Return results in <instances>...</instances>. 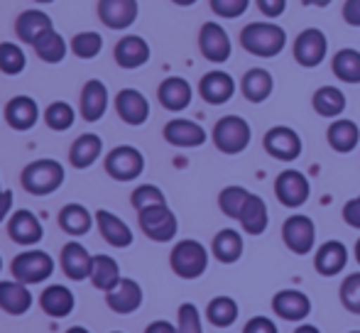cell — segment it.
<instances>
[{
	"label": "cell",
	"mask_w": 360,
	"mask_h": 333,
	"mask_svg": "<svg viewBox=\"0 0 360 333\" xmlns=\"http://www.w3.org/2000/svg\"><path fill=\"white\" fill-rule=\"evenodd\" d=\"M32 306V294L22 282H0V309L5 314L22 316Z\"/></svg>",
	"instance_id": "obj_27"
},
{
	"label": "cell",
	"mask_w": 360,
	"mask_h": 333,
	"mask_svg": "<svg viewBox=\"0 0 360 333\" xmlns=\"http://www.w3.org/2000/svg\"><path fill=\"white\" fill-rule=\"evenodd\" d=\"M169 265L176 277L181 280H199L206 270H209V250L194 238L179 240L172 248Z\"/></svg>",
	"instance_id": "obj_3"
},
{
	"label": "cell",
	"mask_w": 360,
	"mask_h": 333,
	"mask_svg": "<svg viewBox=\"0 0 360 333\" xmlns=\"http://www.w3.org/2000/svg\"><path fill=\"white\" fill-rule=\"evenodd\" d=\"M39 118V108L30 96H15L5 108V120L13 130H30Z\"/></svg>",
	"instance_id": "obj_32"
},
{
	"label": "cell",
	"mask_w": 360,
	"mask_h": 333,
	"mask_svg": "<svg viewBox=\"0 0 360 333\" xmlns=\"http://www.w3.org/2000/svg\"><path fill=\"white\" fill-rule=\"evenodd\" d=\"M91 260H94V257L89 255V250H86L81 243H67V245H64L62 267H64V272H67L69 280H74V282L89 280Z\"/></svg>",
	"instance_id": "obj_33"
},
{
	"label": "cell",
	"mask_w": 360,
	"mask_h": 333,
	"mask_svg": "<svg viewBox=\"0 0 360 333\" xmlns=\"http://www.w3.org/2000/svg\"><path fill=\"white\" fill-rule=\"evenodd\" d=\"M211 3V10H214V15L223 20H236L240 18V15L248 13V8H250V0H209Z\"/></svg>",
	"instance_id": "obj_48"
},
{
	"label": "cell",
	"mask_w": 360,
	"mask_h": 333,
	"mask_svg": "<svg viewBox=\"0 0 360 333\" xmlns=\"http://www.w3.org/2000/svg\"><path fill=\"white\" fill-rule=\"evenodd\" d=\"M115 110L128 125H143L150 118V100L138 89H123L115 96Z\"/></svg>",
	"instance_id": "obj_18"
},
{
	"label": "cell",
	"mask_w": 360,
	"mask_h": 333,
	"mask_svg": "<svg viewBox=\"0 0 360 333\" xmlns=\"http://www.w3.org/2000/svg\"><path fill=\"white\" fill-rule=\"evenodd\" d=\"M272 311L282 321L289 324H302L311 314V299L299 289H280L272 296Z\"/></svg>",
	"instance_id": "obj_13"
},
{
	"label": "cell",
	"mask_w": 360,
	"mask_h": 333,
	"mask_svg": "<svg viewBox=\"0 0 360 333\" xmlns=\"http://www.w3.org/2000/svg\"><path fill=\"white\" fill-rule=\"evenodd\" d=\"M243 333H280L277 329V324L270 319V316H252V319L245 321V326H243Z\"/></svg>",
	"instance_id": "obj_49"
},
{
	"label": "cell",
	"mask_w": 360,
	"mask_h": 333,
	"mask_svg": "<svg viewBox=\"0 0 360 333\" xmlns=\"http://www.w3.org/2000/svg\"><path fill=\"white\" fill-rule=\"evenodd\" d=\"M262 148L270 155L272 159H280V162H294V159L302 157V138L294 128L289 125H275L265 133L262 138Z\"/></svg>",
	"instance_id": "obj_8"
},
{
	"label": "cell",
	"mask_w": 360,
	"mask_h": 333,
	"mask_svg": "<svg viewBox=\"0 0 360 333\" xmlns=\"http://www.w3.org/2000/svg\"><path fill=\"white\" fill-rule=\"evenodd\" d=\"M353 255H356V262L360 265V238L356 240V248H353Z\"/></svg>",
	"instance_id": "obj_58"
},
{
	"label": "cell",
	"mask_w": 360,
	"mask_h": 333,
	"mask_svg": "<svg viewBox=\"0 0 360 333\" xmlns=\"http://www.w3.org/2000/svg\"><path fill=\"white\" fill-rule=\"evenodd\" d=\"M96 223H98L101 235H103V240L108 245H113V248H128V245H133V230L115 214H110L105 209L96 211Z\"/></svg>",
	"instance_id": "obj_25"
},
{
	"label": "cell",
	"mask_w": 360,
	"mask_h": 333,
	"mask_svg": "<svg viewBox=\"0 0 360 333\" xmlns=\"http://www.w3.org/2000/svg\"><path fill=\"white\" fill-rule=\"evenodd\" d=\"M341 216H343V221H346V226L360 230V196H356V199H348L346 204H343Z\"/></svg>",
	"instance_id": "obj_51"
},
{
	"label": "cell",
	"mask_w": 360,
	"mask_h": 333,
	"mask_svg": "<svg viewBox=\"0 0 360 333\" xmlns=\"http://www.w3.org/2000/svg\"><path fill=\"white\" fill-rule=\"evenodd\" d=\"M348 265V248L341 240H326L314 252V267L321 277H336Z\"/></svg>",
	"instance_id": "obj_17"
},
{
	"label": "cell",
	"mask_w": 360,
	"mask_h": 333,
	"mask_svg": "<svg viewBox=\"0 0 360 333\" xmlns=\"http://www.w3.org/2000/svg\"><path fill=\"white\" fill-rule=\"evenodd\" d=\"M294 62L304 69H314L326 59L328 54V39L326 34L321 32L319 27H307L297 34L294 39Z\"/></svg>",
	"instance_id": "obj_9"
},
{
	"label": "cell",
	"mask_w": 360,
	"mask_h": 333,
	"mask_svg": "<svg viewBox=\"0 0 360 333\" xmlns=\"http://www.w3.org/2000/svg\"><path fill=\"white\" fill-rule=\"evenodd\" d=\"M165 140L174 148H181V150H191V148H201L206 143V130L201 128L196 120H189V118H174L165 125L162 130Z\"/></svg>",
	"instance_id": "obj_14"
},
{
	"label": "cell",
	"mask_w": 360,
	"mask_h": 333,
	"mask_svg": "<svg viewBox=\"0 0 360 333\" xmlns=\"http://www.w3.org/2000/svg\"><path fill=\"white\" fill-rule=\"evenodd\" d=\"M245 243H243V235L236 228H223L214 235V243H211V252L218 262L223 265H233L243 257Z\"/></svg>",
	"instance_id": "obj_31"
},
{
	"label": "cell",
	"mask_w": 360,
	"mask_h": 333,
	"mask_svg": "<svg viewBox=\"0 0 360 333\" xmlns=\"http://www.w3.org/2000/svg\"><path fill=\"white\" fill-rule=\"evenodd\" d=\"M39 304H42L44 314L54 316V319H64V316H69L74 311L76 299H74L72 289H67L64 285H52L42 292Z\"/></svg>",
	"instance_id": "obj_34"
},
{
	"label": "cell",
	"mask_w": 360,
	"mask_h": 333,
	"mask_svg": "<svg viewBox=\"0 0 360 333\" xmlns=\"http://www.w3.org/2000/svg\"><path fill=\"white\" fill-rule=\"evenodd\" d=\"M240 228L245 230L248 235H262L270 226V211H267V204L262 196L257 194H250L248 199L245 209H243L240 218H238Z\"/></svg>",
	"instance_id": "obj_29"
},
{
	"label": "cell",
	"mask_w": 360,
	"mask_h": 333,
	"mask_svg": "<svg viewBox=\"0 0 360 333\" xmlns=\"http://www.w3.org/2000/svg\"><path fill=\"white\" fill-rule=\"evenodd\" d=\"M101 152H103V140L94 133H86L79 140H74L72 150H69V162L76 169H89L101 157Z\"/></svg>",
	"instance_id": "obj_35"
},
{
	"label": "cell",
	"mask_w": 360,
	"mask_h": 333,
	"mask_svg": "<svg viewBox=\"0 0 360 333\" xmlns=\"http://www.w3.org/2000/svg\"><path fill=\"white\" fill-rule=\"evenodd\" d=\"M348 333H360V331H348Z\"/></svg>",
	"instance_id": "obj_62"
},
{
	"label": "cell",
	"mask_w": 360,
	"mask_h": 333,
	"mask_svg": "<svg viewBox=\"0 0 360 333\" xmlns=\"http://www.w3.org/2000/svg\"><path fill=\"white\" fill-rule=\"evenodd\" d=\"M0 191H3V189H0Z\"/></svg>",
	"instance_id": "obj_64"
},
{
	"label": "cell",
	"mask_w": 360,
	"mask_h": 333,
	"mask_svg": "<svg viewBox=\"0 0 360 333\" xmlns=\"http://www.w3.org/2000/svg\"><path fill=\"white\" fill-rule=\"evenodd\" d=\"M138 13V0H98V18L110 30H128Z\"/></svg>",
	"instance_id": "obj_15"
},
{
	"label": "cell",
	"mask_w": 360,
	"mask_h": 333,
	"mask_svg": "<svg viewBox=\"0 0 360 333\" xmlns=\"http://www.w3.org/2000/svg\"><path fill=\"white\" fill-rule=\"evenodd\" d=\"M138 221H140L143 233L150 240H155V243H169L176 235V230H179L174 211L167 204H157V206H150V209L138 211Z\"/></svg>",
	"instance_id": "obj_5"
},
{
	"label": "cell",
	"mask_w": 360,
	"mask_h": 333,
	"mask_svg": "<svg viewBox=\"0 0 360 333\" xmlns=\"http://www.w3.org/2000/svg\"><path fill=\"white\" fill-rule=\"evenodd\" d=\"M157 98H160L162 108L172 110V113H179V110L189 108L191 98H194V91L191 84L181 77H169L160 84L157 89Z\"/></svg>",
	"instance_id": "obj_20"
},
{
	"label": "cell",
	"mask_w": 360,
	"mask_h": 333,
	"mask_svg": "<svg viewBox=\"0 0 360 333\" xmlns=\"http://www.w3.org/2000/svg\"><path fill=\"white\" fill-rule=\"evenodd\" d=\"M0 270H3V257H0Z\"/></svg>",
	"instance_id": "obj_61"
},
{
	"label": "cell",
	"mask_w": 360,
	"mask_h": 333,
	"mask_svg": "<svg viewBox=\"0 0 360 333\" xmlns=\"http://www.w3.org/2000/svg\"><path fill=\"white\" fill-rule=\"evenodd\" d=\"M20 181H22L25 191L32 196L54 194L64 184V166L57 159H37L25 166Z\"/></svg>",
	"instance_id": "obj_4"
},
{
	"label": "cell",
	"mask_w": 360,
	"mask_h": 333,
	"mask_svg": "<svg viewBox=\"0 0 360 333\" xmlns=\"http://www.w3.org/2000/svg\"><path fill=\"white\" fill-rule=\"evenodd\" d=\"M341 13L351 27H360V0H346Z\"/></svg>",
	"instance_id": "obj_52"
},
{
	"label": "cell",
	"mask_w": 360,
	"mask_h": 333,
	"mask_svg": "<svg viewBox=\"0 0 360 333\" xmlns=\"http://www.w3.org/2000/svg\"><path fill=\"white\" fill-rule=\"evenodd\" d=\"M199 49L204 54L206 62L211 64H223L231 59L233 42L228 37L226 27L221 22H204L199 32Z\"/></svg>",
	"instance_id": "obj_12"
},
{
	"label": "cell",
	"mask_w": 360,
	"mask_h": 333,
	"mask_svg": "<svg viewBox=\"0 0 360 333\" xmlns=\"http://www.w3.org/2000/svg\"><path fill=\"white\" fill-rule=\"evenodd\" d=\"M130 201H133L135 211L150 209V206H157V204H167L165 191H162L160 186H155V184H143V186H138V189L133 191V196H130Z\"/></svg>",
	"instance_id": "obj_47"
},
{
	"label": "cell",
	"mask_w": 360,
	"mask_h": 333,
	"mask_svg": "<svg viewBox=\"0 0 360 333\" xmlns=\"http://www.w3.org/2000/svg\"><path fill=\"white\" fill-rule=\"evenodd\" d=\"M8 233L18 245H37L39 240H42L44 230H42V223H39L37 216H34L32 211L22 209V211H15V214L10 216Z\"/></svg>",
	"instance_id": "obj_21"
},
{
	"label": "cell",
	"mask_w": 360,
	"mask_h": 333,
	"mask_svg": "<svg viewBox=\"0 0 360 333\" xmlns=\"http://www.w3.org/2000/svg\"><path fill=\"white\" fill-rule=\"evenodd\" d=\"M292 333H321V329H319V326H314V324H299Z\"/></svg>",
	"instance_id": "obj_56"
},
{
	"label": "cell",
	"mask_w": 360,
	"mask_h": 333,
	"mask_svg": "<svg viewBox=\"0 0 360 333\" xmlns=\"http://www.w3.org/2000/svg\"><path fill=\"white\" fill-rule=\"evenodd\" d=\"M275 196L285 209H302L311 196V184L299 169H285L275 179Z\"/></svg>",
	"instance_id": "obj_10"
},
{
	"label": "cell",
	"mask_w": 360,
	"mask_h": 333,
	"mask_svg": "<svg viewBox=\"0 0 360 333\" xmlns=\"http://www.w3.org/2000/svg\"><path fill=\"white\" fill-rule=\"evenodd\" d=\"M52 27V18L42 10H25L20 13V18L15 20V32L22 42L34 44L44 32H49Z\"/></svg>",
	"instance_id": "obj_28"
},
{
	"label": "cell",
	"mask_w": 360,
	"mask_h": 333,
	"mask_svg": "<svg viewBox=\"0 0 360 333\" xmlns=\"http://www.w3.org/2000/svg\"><path fill=\"white\" fill-rule=\"evenodd\" d=\"M255 5L267 20L282 18V15H285V10H287V0H255Z\"/></svg>",
	"instance_id": "obj_50"
},
{
	"label": "cell",
	"mask_w": 360,
	"mask_h": 333,
	"mask_svg": "<svg viewBox=\"0 0 360 333\" xmlns=\"http://www.w3.org/2000/svg\"><path fill=\"white\" fill-rule=\"evenodd\" d=\"M331 72L343 84H360V52L358 49H338L331 59Z\"/></svg>",
	"instance_id": "obj_38"
},
{
	"label": "cell",
	"mask_w": 360,
	"mask_h": 333,
	"mask_svg": "<svg viewBox=\"0 0 360 333\" xmlns=\"http://www.w3.org/2000/svg\"><path fill=\"white\" fill-rule=\"evenodd\" d=\"M216 150L223 155H240L248 150L252 140L250 123L240 115H223L221 120H216L214 133H211Z\"/></svg>",
	"instance_id": "obj_2"
},
{
	"label": "cell",
	"mask_w": 360,
	"mask_h": 333,
	"mask_svg": "<svg viewBox=\"0 0 360 333\" xmlns=\"http://www.w3.org/2000/svg\"><path fill=\"white\" fill-rule=\"evenodd\" d=\"M25 52L15 42H3L0 44V72L8 77H18L25 69Z\"/></svg>",
	"instance_id": "obj_43"
},
{
	"label": "cell",
	"mask_w": 360,
	"mask_h": 333,
	"mask_svg": "<svg viewBox=\"0 0 360 333\" xmlns=\"http://www.w3.org/2000/svg\"><path fill=\"white\" fill-rule=\"evenodd\" d=\"M252 191H248L245 186H226V189L218 194V209L223 211V216H228V218L238 221L243 214V209H245L248 199H250Z\"/></svg>",
	"instance_id": "obj_41"
},
{
	"label": "cell",
	"mask_w": 360,
	"mask_h": 333,
	"mask_svg": "<svg viewBox=\"0 0 360 333\" xmlns=\"http://www.w3.org/2000/svg\"><path fill=\"white\" fill-rule=\"evenodd\" d=\"M10 211H13V191L3 189L0 191V223L8 218Z\"/></svg>",
	"instance_id": "obj_53"
},
{
	"label": "cell",
	"mask_w": 360,
	"mask_h": 333,
	"mask_svg": "<svg viewBox=\"0 0 360 333\" xmlns=\"http://www.w3.org/2000/svg\"><path fill=\"white\" fill-rule=\"evenodd\" d=\"M174 5H179V8H189V5H194V3H199V0H172Z\"/></svg>",
	"instance_id": "obj_57"
},
{
	"label": "cell",
	"mask_w": 360,
	"mask_h": 333,
	"mask_svg": "<svg viewBox=\"0 0 360 333\" xmlns=\"http://www.w3.org/2000/svg\"><path fill=\"white\" fill-rule=\"evenodd\" d=\"M282 240L294 255H309L316 248V223L304 214H292L282 223Z\"/></svg>",
	"instance_id": "obj_6"
},
{
	"label": "cell",
	"mask_w": 360,
	"mask_h": 333,
	"mask_svg": "<svg viewBox=\"0 0 360 333\" xmlns=\"http://www.w3.org/2000/svg\"><path fill=\"white\" fill-rule=\"evenodd\" d=\"M59 226L69 235H86L94 226V216L81 204H67L59 211Z\"/></svg>",
	"instance_id": "obj_39"
},
{
	"label": "cell",
	"mask_w": 360,
	"mask_h": 333,
	"mask_svg": "<svg viewBox=\"0 0 360 333\" xmlns=\"http://www.w3.org/2000/svg\"><path fill=\"white\" fill-rule=\"evenodd\" d=\"M176 331L179 333H204L201 326V314L191 301H184L176 311Z\"/></svg>",
	"instance_id": "obj_46"
},
{
	"label": "cell",
	"mask_w": 360,
	"mask_h": 333,
	"mask_svg": "<svg viewBox=\"0 0 360 333\" xmlns=\"http://www.w3.org/2000/svg\"><path fill=\"white\" fill-rule=\"evenodd\" d=\"M338 299H341L343 309L360 316V272H351L343 277L341 287H338Z\"/></svg>",
	"instance_id": "obj_42"
},
{
	"label": "cell",
	"mask_w": 360,
	"mask_h": 333,
	"mask_svg": "<svg viewBox=\"0 0 360 333\" xmlns=\"http://www.w3.org/2000/svg\"><path fill=\"white\" fill-rule=\"evenodd\" d=\"M272 91H275V79H272V74L267 69L252 67L243 74L240 93L245 100H250V103H265L272 96Z\"/></svg>",
	"instance_id": "obj_22"
},
{
	"label": "cell",
	"mask_w": 360,
	"mask_h": 333,
	"mask_svg": "<svg viewBox=\"0 0 360 333\" xmlns=\"http://www.w3.org/2000/svg\"><path fill=\"white\" fill-rule=\"evenodd\" d=\"M32 47H34V52H37V57L47 64H59L64 57H67V42H64L62 34L54 32V30L44 32Z\"/></svg>",
	"instance_id": "obj_40"
},
{
	"label": "cell",
	"mask_w": 360,
	"mask_h": 333,
	"mask_svg": "<svg viewBox=\"0 0 360 333\" xmlns=\"http://www.w3.org/2000/svg\"><path fill=\"white\" fill-rule=\"evenodd\" d=\"M333 0H302L304 8H328Z\"/></svg>",
	"instance_id": "obj_55"
},
{
	"label": "cell",
	"mask_w": 360,
	"mask_h": 333,
	"mask_svg": "<svg viewBox=\"0 0 360 333\" xmlns=\"http://www.w3.org/2000/svg\"><path fill=\"white\" fill-rule=\"evenodd\" d=\"M105 110H108V89L98 79H91L81 91V115L89 123H96L103 118Z\"/></svg>",
	"instance_id": "obj_26"
},
{
	"label": "cell",
	"mask_w": 360,
	"mask_h": 333,
	"mask_svg": "<svg viewBox=\"0 0 360 333\" xmlns=\"http://www.w3.org/2000/svg\"><path fill=\"white\" fill-rule=\"evenodd\" d=\"M44 120H47V125L52 130H59V133H62V130H69L74 125L76 113L69 103H64V100H54V103L47 108V113H44Z\"/></svg>",
	"instance_id": "obj_44"
},
{
	"label": "cell",
	"mask_w": 360,
	"mask_h": 333,
	"mask_svg": "<svg viewBox=\"0 0 360 333\" xmlns=\"http://www.w3.org/2000/svg\"><path fill=\"white\" fill-rule=\"evenodd\" d=\"M105 301H108V306L115 314H133L143 304V289H140V285L135 280L123 277L113 289L105 292Z\"/></svg>",
	"instance_id": "obj_19"
},
{
	"label": "cell",
	"mask_w": 360,
	"mask_h": 333,
	"mask_svg": "<svg viewBox=\"0 0 360 333\" xmlns=\"http://www.w3.org/2000/svg\"><path fill=\"white\" fill-rule=\"evenodd\" d=\"M311 105L316 110V115L321 118H341L343 110H346V93H343L338 86H321V89L314 91Z\"/></svg>",
	"instance_id": "obj_30"
},
{
	"label": "cell",
	"mask_w": 360,
	"mask_h": 333,
	"mask_svg": "<svg viewBox=\"0 0 360 333\" xmlns=\"http://www.w3.org/2000/svg\"><path fill=\"white\" fill-rule=\"evenodd\" d=\"M199 93L206 103L211 105H223L236 96V79L228 72H221V69H214V72L204 74L199 81Z\"/></svg>",
	"instance_id": "obj_16"
},
{
	"label": "cell",
	"mask_w": 360,
	"mask_h": 333,
	"mask_svg": "<svg viewBox=\"0 0 360 333\" xmlns=\"http://www.w3.org/2000/svg\"><path fill=\"white\" fill-rule=\"evenodd\" d=\"M240 47L257 59H272L287 47V32L277 22H248L240 30Z\"/></svg>",
	"instance_id": "obj_1"
},
{
	"label": "cell",
	"mask_w": 360,
	"mask_h": 333,
	"mask_svg": "<svg viewBox=\"0 0 360 333\" xmlns=\"http://www.w3.org/2000/svg\"><path fill=\"white\" fill-rule=\"evenodd\" d=\"M238 314H240L238 301L226 294L214 296V299L209 301V306H206V319H209V324L216 326V329H228V326H233L238 321Z\"/></svg>",
	"instance_id": "obj_37"
},
{
	"label": "cell",
	"mask_w": 360,
	"mask_h": 333,
	"mask_svg": "<svg viewBox=\"0 0 360 333\" xmlns=\"http://www.w3.org/2000/svg\"><path fill=\"white\" fill-rule=\"evenodd\" d=\"M326 143L333 152L338 155H348L360 145V128L356 120L348 118H336L326 130Z\"/></svg>",
	"instance_id": "obj_23"
},
{
	"label": "cell",
	"mask_w": 360,
	"mask_h": 333,
	"mask_svg": "<svg viewBox=\"0 0 360 333\" xmlns=\"http://www.w3.org/2000/svg\"><path fill=\"white\" fill-rule=\"evenodd\" d=\"M145 169V157L138 148L130 145H120V148L110 150L105 157V171L118 181H133L143 174Z\"/></svg>",
	"instance_id": "obj_11"
},
{
	"label": "cell",
	"mask_w": 360,
	"mask_h": 333,
	"mask_svg": "<svg viewBox=\"0 0 360 333\" xmlns=\"http://www.w3.org/2000/svg\"><path fill=\"white\" fill-rule=\"evenodd\" d=\"M115 62L120 69H140L150 62V44L138 34H125L118 44H115Z\"/></svg>",
	"instance_id": "obj_24"
},
{
	"label": "cell",
	"mask_w": 360,
	"mask_h": 333,
	"mask_svg": "<svg viewBox=\"0 0 360 333\" xmlns=\"http://www.w3.org/2000/svg\"><path fill=\"white\" fill-rule=\"evenodd\" d=\"M145 333H179V331H176L174 324H169V321L160 319V321H152V324L145 329Z\"/></svg>",
	"instance_id": "obj_54"
},
{
	"label": "cell",
	"mask_w": 360,
	"mask_h": 333,
	"mask_svg": "<svg viewBox=\"0 0 360 333\" xmlns=\"http://www.w3.org/2000/svg\"><path fill=\"white\" fill-rule=\"evenodd\" d=\"M115 333H120V331H115Z\"/></svg>",
	"instance_id": "obj_63"
},
{
	"label": "cell",
	"mask_w": 360,
	"mask_h": 333,
	"mask_svg": "<svg viewBox=\"0 0 360 333\" xmlns=\"http://www.w3.org/2000/svg\"><path fill=\"white\" fill-rule=\"evenodd\" d=\"M54 272V260L44 250H25L13 260V277L22 285H39Z\"/></svg>",
	"instance_id": "obj_7"
},
{
	"label": "cell",
	"mask_w": 360,
	"mask_h": 333,
	"mask_svg": "<svg viewBox=\"0 0 360 333\" xmlns=\"http://www.w3.org/2000/svg\"><path fill=\"white\" fill-rule=\"evenodd\" d=\"M103 49V37L98 32H79L72 39V52L79 59H94Z\"/></svg>",
	"instance_id": "obj_45"
},
{
	"label": "cell",
	"mask_w": 360,
	"mask_h": 333,
	"mask_svg": "<svg viewBox=\"0 0 360 333\" xmlns=\"http://www.w3.org/2000/svg\"><path fill=\"white\" fill-rule=\"evenodd\" d=\"M67 333H89V331H86L84 326H74V329H69Z\"/></svg>",
	"instance_id": "obj_59"
},
{
	"label": "cell",
	"mask_w": 360,
	"mask_h": 333,
	"mask_svg": "<svg viewBox=\"0 0 360 333\" xmlns=\"http://www.w3.org/2000/svg\"><path fill=\"white\" fill-rule=\"evenodd\" d=\"M89 280L94 282L96 289L101 292H110L115 285H118L123 277H120V267L118 262L113 260V257L108 255H96L94 260H91V275Z\"/></svg>",
	"instance_id": "obj_36"
},
{
	"label": "cell",
	"mask_w": 360,
	"mask_h": 333,
	"mask_svg": "<svg viewBox=\"0 0 360 333\" xmlns=\"http://www.w3.org/2000/svg\"><path fill=\"white\" fill-rule=\"evenodd\" d=\"M34 3H54V0H34Z\"/></svg>",
	"instance_id": "obj_60"
}]
</instances>
